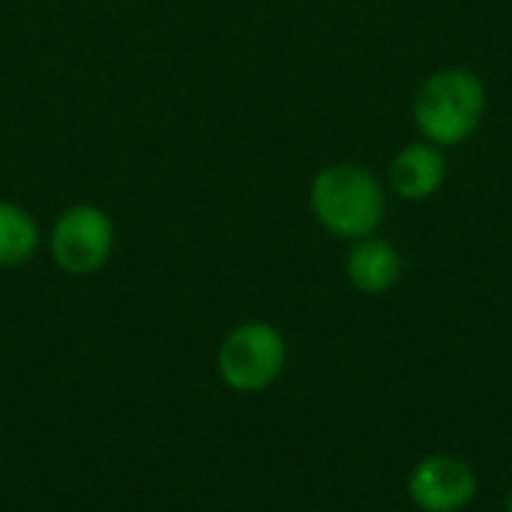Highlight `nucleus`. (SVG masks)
<instances>
[{
    "instance_id": "f257e3e1",
    "label": "nucleus",
    "mask_w": 512,
    "mask_h": 512,
    "mask_svg": "<svg viewBox=\"0 0 512 512\" xmlns=\"http://www.w3.org/2000/svg\"><path fill=\"white\" fill-rule=\"evenodd\" d=\"M309 204L324 231L339 240L372 237L387 213V195L381 180L369 168L351 162L321 168L312 180Z\"/></svg>"
},
{
    "instance_id": "f03ea898",
    "label": "nucleus",
    "mask_w": 512,
    "mask_h": 512,
    "mask_svg": "<svg viewBox=\"0 0 512 512\" xmlns=\"http://www.w3.org/2000/svg\"><path fill=\"white\" fill-rule=\"evenodd\" d=\"M486 114V84L471 69H441L423 81L414 99V123L435 147L468 141Z\"/></svg>"
},
{
    "instance_id": "7ed1b4c3",
    "label": "nucleus",
    "mask_w": 512,
    "mask_h": 512,
    "mask_svg": "<svg viewBox=\"0 0 512 512\" xmlns=\"http://www.w3.org/2000/svg\"><path fill=\"white\" fill-rule=\"evenodd\" d=\"M288 360V345L273 324L249 321L234 327L219 345V375L237 393H258L270 387Z\"/></svg>"
},
{
    "instance_id": "20e7f679",
    "label": "nucleus",
    "mask_w": 512,
    "mask_h": 512,
    "mask_svg": "<svg viewBox=\"0 0 512 512\" xmlns=\"http://www.w3.org/2000/svg\"><path fill=\"white\" fill-rule=\"evenodd\" d=\"M114 252V222L96 204L66 207L51 228V258L69 276H90Z\"/></svg>"
},
{
    "instance_id": "39448f33",
    "label": "nucleus",
    "mask_w": 512,
    "mask_h": 512,
    "mask_svg": "<svg viewBox=\"0 0 512 512\" xmlns=\"http://www.w3.org/2000/svg\"><path fill=\"white\" fill-rule=\"evenodd\" d=\"M477 477L456 456H432L411 471L408 495L423 512H459L474 501Z\"/></svg>"
},
{
    "instance_id": "423d86ee",
    "label": "nucleus",
    "mask_w": 512,
    "mask_h": 512,
    "mask_svg": "<svg viewBox=\"0 0 512 512\" xmlns=\"http://www.w3.org/2000/svg\"><path fill=\"white\" fill-rule=\"evenodd\" d=\"M396 192L408 201L432 198L447 180V159L435 144H408L390 165Z\"/></svg>"
},
{
    "instance_id": "0eeeda50",
    "label": "nucleus",
    "mask_w": 512,
    "mask_h": 512,
    "mask_svg": "<svg viewBox=\"0 0 512 512\" xmlns=\"http://www.w3.org/2000/svg\"><path fill=\"white\" fill-rule=\"evenodd\" d=\"M348 279L363 294H384L402 276V255L393 243L381 237H363L348 252Z\"/></svg>"
},
{
    "instance_id": "6e6552de",
    "label": "nucleus",
    "mask_w": 512,
    "mask_h": 512,
    "mask_svg": "<svg viewBox=\"0 0 512 512\" xmlns=\"http://www.w3.org/2000/svg\"><path fill=\"white\" fill-rule=\"evenodd\" d=\"M39 249V225L36 219L12 204L0 201V267H21Z\"/></svg>"
},
{
    "instance_id": "1a4fd4ad",
    "label": "nucleus",
    "mask_w": 512,
    "mask_h": 512,
    "mask_svg": "<svg viewBox=\"0 0 512 512\" xmlns=\"http://www.w3.org/2000/svg\"><path fill=\"white\" fill-rule=\"evenodd\" d=\"M507 512H512V492H510V498H507Z\"/></svg>"
}]
</instances>
